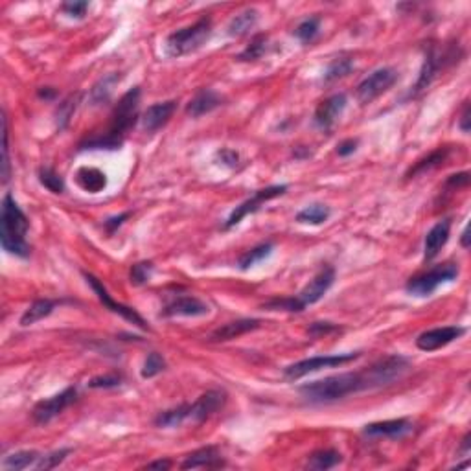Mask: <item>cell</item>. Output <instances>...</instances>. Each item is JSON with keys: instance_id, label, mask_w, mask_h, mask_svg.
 Segmentation results:
<instances>
[{"instance_id": "46", "label": "cell", "mask_w": 471, "mask_h": 471, "mask_svg": "<svg viewBox=\"0 0 471 471\" xmlns=\"http://www.w3.org/2000/svg\"><path fill=\"white\" fill-rule=\"evenodd\" d=\"M470 184V173L468 172H462V173H455V175H451L450 179H447V182H445V186L450 188H464Z\"/></svg>"}, {"instance_id": "42", "label": "cell", "mask_w": 471, "mask_h": 471, "mask_svg": "<svg viewBox=\"0 0 471 471\" xmlns=\"http://www.w3.org/2000/svg\"><path fill=\"white\" fill-rule=\"evenodd\" d=\"M122 375L113 372V374H105V375H98V377H92L89 381V386L91 389H114V386L122 385Z\"/></svg>"}, {"instance_id": "13", "label": "cell", "mask_w": 471, "mask_h": 471, "mask_svg": "<svg viewBox=\"0 0 471 471\" xmlns=\"http://www.w3.org/2000/svg\"><path fill=\"white\" fill-rule=\"evenodd\" d=\"M208 304L192 294H177L162 308L164 317H203L208 315Z\"/></svg>"}, {"instance_id": "47", "label": "cell", "mask_w": 471, "mask_h": 471, "mask_svg": "<svg viewBox=\"0 0 471 471\" xmlns=\"http://www.w3.org/2000/svg\"><path fill=\"white\" fill-rule=\"evenodd\" d=\"M217 157H220L221 162L229 168H236L238 166V162H240V155H238L234 150H221L220 153H217Z\"/></svg>"}, {"instance_id": "24", "label": "cell", "mask_w": 471, "mask_h": 471, "mask_svg": "<svg viewBox=\"0 0 471 471\" xmlns=\"http://www.w3.org/2000/svg\"><path fill=\"white\" fill-rule=\"evenodd\" d=\"M75 181H78V184L89 193L102 192L103 188L107 186V177H105V173L96 170V168L89 166L78 170V173H75Z\"/></svg>"}, {"instance_id": "8", "label": "cell", "mask_w": 471, "mask_h": 471, "mask_svg": "<svg viewBox=\"0 0 471 471\" xmlns=\"http://www.w3.org/2000/svg\"><path fill=\"white\" fill-rule=\"evenodd\" d=\"M285 192H287V184H274V186H267L262 188V190H258L251 199H247V201H243L240 206H236V208L232 210V214L229 215V220L225 221V225L223 226L229 231L232 226L240 225L241 221H243V217L258 212L263 203H267L271 199L280 197V195H284Z\"/></svg>"}, {"instance_id": "12", "label": "cell", "mask_w": 471, "mask_h": 471, "mask_svg": "<svg viewBox=\"0 0 471 471\" xmlns=\"http://www.w3.org/2000/svg\"><path fill=\"white\" fill-rule=\"evenodd\" d=\"M466 333V328L462 326H444V328H434L429 332H423L422 335H418L416 346L423 352H434L451 344L456 339H461Z\"/></svg>"}, {"instance_id": "29", "label": "cell", "mask_w": 471, "mask_h": 471, "mask_svg": "<svg viewBox=\"0 0 471 471\" xmlns=\"http://www.w3.org/2000/svg\"><path fill=\"white\" fill-rule=\"evenodd\" d=\"M343 461V455L339 453L337 450H321L315 451L313 455L308 459V470H315V471H326L332 470Z\"/></svg>"}, {"instance_id": "36", "label": "cell", "mask_w": 471, "mask_h": 471, "mask_svg": "<svg viewBox=\"0 0 471 471\" xmlns=\"http://www.w3.org/2000/svg\"><path fill=\"white\" fill-rule=\"evenodd\" d=\"M39 181L46 190L52 193H63L64 192V182L55 170L52 168H41L39 170Z\"/></svg>"}, {"instance_id": "15", "label": "cell", "mask_w": 471, "mask_h": 471, "mask_svg": "<svg viewBox=\"0 0 471 471\" xmlns=\"http://www.w3.org/2000/svg\"><path fill=\"white\" fill-rule=\"evenodd\" d=\"M226 403V394L223 391H208L201 394L193 403H190V420L201 423L214 416Z\"/></svg>"}, {"instance_id": "30", "label": "cell", "mask_w": 471, "mask_h": 471, "mask_svg": "<svg viewBox=\"0 0 471 471\" xmlns=\"http://www.w3.org/2000/svg\"><path fill=\"white\" fill-rule=\"evenodd\" d=\"M330 215H332L330 206L315 203L300 210L299 214H296V221L302 223V225H322V223H326L330 220Z\"/></svg>"}, {"instance_id": "21", "label": "cell", "mask_w": 471, "mask_h": 471, "mask_svg": "<svg viewBox=\"0 0 471 471\" xmlns=\"http://www.w3.org/2000/svg\"><path fill=\"white\" fill-rule=\"evenodd\" d=\"M262 324V321L258 319H240V321L229 322L225 326L217 328L212 335H210V341L212 343H225V341H231V339H238L240 335H245L249 332H254Z\"/></svg>"}, {"instance_id": "9", "label": "cell", "mask_w": 471, "mask_h": 471, "mask_svg": "<svg viewBox=\"0 0 471 471\" xmlns=\"http://www.w3.org/2000/svg\"><path fill=\"white\" fill-rule=\"evenodd\" d=\"M75 400H78V389L75 386H69V389H64L63 392H59L48 400H41L32 411L33 422L39 423V425L52 422L64 409H69Z\"/></svg>"}, {"instance_id": "11", "label": "cell", "mask_w": 471, "mask_h": 471, "mask_svg": "<svg viewBox=\"0 0 471 471\" xmlns=\"http://www.w3.org/2000/svg\"><path fill=\"white\" fill-rule=\"evenodd\" d=\"M455 59H456L455 48H450L445 50L444 54H438V50L434 48V46H429L425 59H423V66L422 70H420V75H418L416 85H414V91H412L411 94H418V92H422L423 89H427V87L431 85V81L434 80L436 72L442 69V64H444L445 61H451V63H453Z\"/></svg>"}, {"instance_id": "48", "label": "cell", "mask_w": 471, "mask_h": 471, "mask_svg": "<svg viewBox=\"0 0 471 471\" xmlns=\"http://www.w3.org/2000/svg\"><path fill=\"white\" fill-rule=\"evenodd\" d=\"M359 145V140L357 139H348V140H343L341 144L337 145V153L339 157H348L352 155L353 151L357 150Z\"/></svg>"}, {"instance_id": "44", "label": "cell", "mask_w": 471, "mask_h": 471, "mask_svg": "<svg viewBox=\"0 0 471 471\" xmlns=\"http://www.w3.org/2000/svg\"><path fill=\"white\" fill-rule=\"evenodd\" d=\"M89 10V2H64L61 6V11H64L69 17H74V19H83Z\"/></svg>"}, {"instance_id": "43", "label": "cell", "mask_w": 471, "mask_h": 471, "mask_svg": "<svg viewBox=\"0 0 471 471\" xmlns=\"http://www.w3.org/2000/svg\"><path fill=\"white\" fill-rule=\"evenodd\" d=\"M2 136H4V148H2V153H4V159H2V181L8 182V179H10V142H8V139H10V134H8V120H6V114L2 116Z\"/></svg>"}, {"instance_id": "52", "label": "cell", "mask_w": 471, "mask_h": 471, "mask_svg": "<svg viewBox=\"0 0 471 471\" xmlns=\"http://www.w3.org/2000/svg\"><path fill=\"white\" fill-rule=\"evenodd\" d=\"M39 98H43V100H54L55 98V91L52 89V87H43V89H39Z\"/></svg>"}, {"instance_id": "20", "label": "cell", "mask_w": 471, "mask_h": 471, "mask_svg": "<svg viewBox=\"0 0 471 471\" xmlns=\"http://www.w3.org/2000/svg\"><path fill=\"white\" fill-rule=\"evenodd\" d=\"M221 103H223V98L217 92H214L212 89H201L186 105V114L192 118H201L215 111Z\"/></svg>"}, {"instance_id": "22", "label": "cell", "mask_w": 471, "mask_h": 471, "mask_svg": "<svg viewBox=\"0 0 471 471\" xmlns=\"http://www.w3.org/2000/svg\"><path fill=\"white\" fill-rule=\"evenodd\" d=\"M225 466V462L221 459V453L214 445H206L201 450L193 451L186 456V461L182 462V470H197V468H221Z\"/></svg>"}, {"instance_id": "53", "label": "cell", "mask_w": 471, "mask_h": 471, "mask_svg": "<svg viewBox=\"0 0 471 471\" xmlns=\"http://www.w3.org/2000/svg\"><path fill=\"white\" fill-rule=\"evenodd\" d=\"M470 440H471V434L468 433L466 436H464V440H462V445H461V453L462 455H470Z\"/></svg>"}, {"instance_id": "2", "label": "cell", "mask_w": 471, "mask_h": 471, "mask_svg": "<svg viewBox=\"0 0 471 471\" xmlns=\"http://www.w3.org/2000/svg\"><path fill=\"white\" fill-rule=\"evenodd\" d=\"M139 105H140V89L133 87L127 91L120 100H118L116 107L111 114V123L105 134L89 139L81 142L80 150H120L125 140V134L134 127V123L139 120Z\"/></svg>"}, {"instance_id": "51", "label": "cell", "mask_w": 471, "mask_h": 471, "mask_svg": "<svg viewBox=\"0 0 471 471\" xmlns=\"http://www.w3.org/2000/svg\"><path fill=\"white\" fill-rule=\"evenodd\" d=\"M172 468V461H155L150 462L145 470H170Z\"/></svg>"}, {"instance_id": "3", "label": "cell", "mask_w": 471, "mask_h": 471, "mask_svg": "<svg viewBox=\"0 0 471 471\" xmlns=\"http://www.w3.org/2000/svg\"><path fill=\"white\" fill-rule=\"evenodd\" d=\"M30 221L22 212L11 193H6L2 199V215H0V243L2 249L13 256H30V245L26 241Z\"/></svg>"}, {"instance_id": "50", "label": "cell", "mask_w": 471, "mask_h": 471, "mask_svg": "<svg viewBox=\"0 0 471 471\" xmlns=\"http://www.w3.org/2000/svg\"><path fill=\"white\" fill-rule=\"evenodd\" d=\"M461 129L464 133H470V103H464L462 107V114H461V122H459Z\"/></svg>"}, {"instance_id": "6", "label": "cell", "mask_w": 471, "mask_h": 471, "mask_svg": "<svg viewBox=\"0 0 471 471\" xmlns=\"http://www.w3.org/2000/svg\"><path fill=\"white\" fill-rule=\"evenodd\" d=\"M361 353H341V355H317V357L302 359L299 363H293L284 368V375L287 380L294 381L304 377L308 374L319 372L322 368H335V366H343L346 363H352L359 357Z\"/></svg>"}, {"instance_id": "14", "label": "cell", "mask_w": 471, "mask_h": 471, "mask_svg": "<svg viewBox=\"0 0 471 471\" xmlns=\"http://www.w3.org/2000/svg\"><path fill=\"white\" fill-rule=\"evenodd\" d=\"M333 282H335V271H333V267H322L321 271L313 276V280H310V284L305 285L304 290L296 294V299H299V302L302 304V308L317 304V302L330 291Z\"/></svg>"}, {"instance_id": "34", "label": "cell", "mask_w": 471, "mask_h": 471, "mask_svg": "<svg viewBox=\"0 0 471 471\" xmlns=\"http://www.w3.org/2000/svg\"><path fill=\"white\" fill-rule=\"evenodd\" d=\"M319 30H321V19L319 17H310V19H305L296 26L294 37L302 41L304 44H308L319 35Z\"/></svg>"}, {"instance_id": "41", "label": "cell", "mask_w": 471, "mask_h": 471, "mask_svg": "<svg viewBox=\"0 0 471 471\" xmlns=\"http://www.w3.org/2000/svg\"><path fill=\"white\" fill-rule=\"evenodd\" d=\"M269 311H302V304L299 302L296 296H290V299H273L269 300L267 304L263 305Z\"/></svg>"}, {"instance_id": "39", "label": "cell", "mask_w": 471, "mask_h": 471, "mask_svg": "<svg viewBox=\"0 0 471 471\" xmlns=\"http://www.w3.org/2000/svg\"><path fill=\"white\" fill-rule=\"evenodd\" d=\"M78 102H80V94H72V96L66 98L63 103H59V109H57V127L59 129L66 127V123L70 122V118H72L75 107H78Z\"/></svg>"}, {"instance_id": "40", "label": "cell", "mask_w": 471, "mask_h": 471, "mask_svg": "<svg viewBox=\"0 0 471 471\" xmlns=\"http://www.w3.org/2000/svg\"><path fill=\"white\" fill-rule=\"evenodd\" d=\"M151 273H153V263L151 262H139L134 263L131 271H129V278L133 285H144L150 282Z\"/></svg>"}, {"instance_id": "32", "label": "cell", "mask_w": 471, "mask_h": 471, "mask_svg": "<svg viewBox=\"0 0 471 471\" xmlns=\"http://www.w3.org/2000/svg\"><path fill=\"white\" fill-rule=\"evenodd\" d=\"M447 157H450V148H440V150L433 151L431 155L422 159V161H418L416 164L409 170L407 177L411 179V177H416L418 173H423L427 172V170H433V168H438L442 162H445Z\"/></svg>"}, {"instance_id": "23", "label": "cell", "mask_w": 471, "mask_h": 471, "mask_svg": "<svg viewBox=\"0 0 471 471\" xmlns=\"http://www.w3.org/2000/svg\"><path fill=\"white\" fill-rule=\"evenodd\" d=\"M41 459L37 451H15V453H10L6 455L0 462V468L2 471H21L28 470V468H33L37 464V461Z\"/></svg>"}, {"instance_id": "7", "label": "cell", "mask_w": 471, "mask_h": 471, "mask_svg": "<svg viewBox=\"0 0 471 471\" xmlns=\"http://www.w3.org/2000/svg\"><path fill=\"white\" fill-rule=\"evenodd\" d=\"M398 81V70L391 69V66H383V69L374 70L372 74H368L361 83L357 85V98L359 102L366 105L372 103L374 100L385 94L394 83Z\"/></svg>"}, {"instance_id": "18", "label": "cell", "mask_w": 471, "mask_h": 471, "mask_svg": "<svg viewBox=\"0 0 471 471\" xmlns=\"http://www.w3.org/2000/svg\"><path fill=\"white\" fill-rule=\"evenodd\" d=\"M177 109V102L170 100V102H161L151 105V107L145 109V113L142 114V127L148 133H155L161 127H164L170 118L173 116Z\"/></svg>"}, {"instance_id": "45", "label": "cell", "mask_w": 471, "mask_h": 471, "mask_svg": "<svg viewBox=\"0 0 471 471\" xmlns=\"http://www.w3.org/2000/svg\"><path fill=\"white\" fill-rule=\"evenodd\" d=\"M308 332H310L311 335H315V337H321V335H328V333L341 332V328L332 324V322H313Z\"/></svg>"}, {"instance_id": "26", "label": "cell", "mask_w": 471, "mask_h": 471, "mask_svg": "<svg viewBox=\"0 0 471 471\" xmlns=\"http://www.w3.org/2000/svg\"><path fill=\"white\" fill-rule=\"evenodd\" d=\"M120 80H122V75L116 74V72H111V74L103 75L102 80L92 87L91 91L92 105H103V103H107L109 100H111V96H113L114 87H116V83Z\"/></svg>"}, {"instance_id": "33", "label": "cell", "mask_w": 471, "mask_h": 471, "mask_svg": "<svg viewBox=\"0 0 471 471\" xmlns=\"http://www.w3.org/2000/svg\"><path fill=\"white\" fill-rule=\"evenodd\" d=\"M353 70V61L350 57H337L333 59L332 63L328 64L326 72H324V83H332V81H337L344 75H348Z\"/></svg>"}, {"instance_id": "16", "label": "cell", "mask_w": 471, "mask_h": 471, "mask_svg": "<svg viewBox=\"0 0 471 471\" xmlns=\"http://www.w3.org/2000/svg\"><path fill=\"white\" fill-rule=\"evenodd\" d=\"M346 103H348V98H346L344 92H339V94H333V96L326 98L315 111L317 125L321 129H324V131L332 129L333 123L337 122L344 109H346Z\"/></svg>"}, {"instance_id": "17", "label": "cell", "mask_w": 471, "mask_h": 471, "mask_svg": "<svg viewBox=\"0 0 471 471\" xmlns=\"http://www.w3.org/2000/svg\"><path fill=\"white\" fill-rule=\"evenodd\" d=\"M412 431V423L407 418H398V420H385V422L368 423L364 427V434L370 438H402Z\"/></svg>"}, {"instance_id": "10", "label": "cell", "mask_w": 471, "mask_h": 471, "mask_svg": "<svg viewBox=\"0 0 471 471\" xmlns=\"http://www.w3.org/2000/svg\"><path fill=\"white\" fill-rule=\"evenodd\" d=\"M83 276H85L87 284L91 285L92 290H94V293H96V296L100 299V302H102L107 310H111L113 313H116V315H120L122 319H125V321L133 322V324H136L139 328H142V330H148L150 332L151 328L150 324L142 319V317L136 313V311L133 310V308H129V305L125 304H120V302H116V300L111 299V294H109V291L105 290V285L100 282V280L94 276V274H89V273H83Z\"/></svg>"}, {"instance_id": "4", "label": "cell", "mask_w": 471, "mask_h": 471, "mask_svg": "<svg viewBox=\"0 0 471 471\" xmlns=\"http://www.w3.org/2000/svg\"><path fill=\"white\" fill-rule=\"evenodd\" d=\"M210 33H212V21L208 17H203L192 26L181 28L168 35L166 54L170 57H182V55L192 54L208 41Z\"/></svg>"}, {"instance_id": "27", "label": "cell", "mask_w": 471, "mask_h": 471, "mask_svg": "<svg viewBox=\"0 0 471 471\" xmlns=\"http://www.w3.org/2000/svg\"><path fill=\"white\" fill-rule=\"evenodd\" d=\"M186 420H190V403H182L179 407L168 409V411L161 412L155 418V425L157 427L172 429L182 425Z\"/></svg>"}, {"instance_id": "31", "label": "cell", "mask_w": 471, "mask_h": 471, "mask_svg": "<svg viewBox=\"0 0 471 471\" xmlns=\"http://www.w3.org/2000/svg\"><path fill=\"white\" fill-rule=\"evenodd\" d=\"M273 247H274L273 243L267 241V243H262V245H258L254 247V249H251V251H247L245 254H241L240 260H238V265H240L241 271H247V269L254 267L256 263H260L262 260L271 256Z\"/></svg>"}, {"instance_id": "35", "label": "cell", "mask_w": 471, "mask_h": 471, "mask_svg": "<svg viewBox=\"0 0 471 471\" xmlns=\"http://www.w3.org/2000/svg\"><path fill=\"white\" fill-rule=\"evenodd\" d=\"M265 50H267V35L258 33L256 37H252L251 44L238 55V59L240 61H256L265 54Z\"/></svg>"}, {"instance_id": "5", "label": "cell", "mask_w": 471, "mask_h": 471, "mask_svg": "<svg viewBox=\"0 0 471 471\" xmlns=\"http://www.w3.org/2000/svg\"><path fill=\"white\" fill-rule=\"evenodd\" d=\"M456 276H459V265L456 263H442V265H436L427 273L412 276L405 285V290L412 296L425 299V296H431L442 284L453 282Z\"/></svg>"}, {"instance_id": "54", "label": "cell", "mask_w": 471, "mask_h": 471, "mask_svg": "<svg viewBox=\"0 0 471 471\" xmlns=\"http://www.w3.org/2000/svg\"><path fill=\"white\" fill-rule=\"evenodd\" d=\"M461 243H462V247L464 249H468L470 247V229H464V232H462V238H461Z\"/></svg>"}, {"instance_id": "25", "label": "cell", "mask_w": 471, "mask_h": 471, "mask_svg": "<svg viewBox=\"0 0 471 471\" xmlns=\"http://www.w3.org/2000/svg\"><path fill=\"white\" fill-rule=\"evenodd\" d=\"M59 304H61L59 300H50V299L35 300V302L30 304V308L22 313L21 326H32V324H35V322L43 321L44 317H48Z\"/></svg>"}, {"instance_id": "19", "label": "cell", "mask_w": 471, "mask_h": 471, "mask_svg": "<svg viewBox=\"0 0 471 471\" xmlns=\"http://www.w3.org/2000/svg\"><path fill=\"white\" fill-rule=\"evenodd\" d=\"M451 232V220H442L427 232L425 241H423V258L425 262H431L438 256V252L442 251V247L447 243Z\"/></svg>"}, {"instance_id": "1", "label": "cell", "mask_w": 471, "mask_h": 471, "mask_svg": "<svg viewBox=\"0 0 471 471\" xmlns=\"http://www.w3.org/2000/svg\"><path fill=\"white\" fill-rule=\"evenodd\" d=\"M409 368H411V363L407 357L389 355L361 372H344V374L330 375L324 380L308 383V385L300 386L299 392L305 402L313 403V405L333 403L352 396V394H357V392L374 391V389L392 385L394 381L407 374Z\"/></svg>"}, {"instance_id": "37", "label": "cell", "mask_w": 471, "mask_h": 471, "mask_svg": "<svg viewBox=\"0 0 471 471\" xmlns=\"http://www.w3.org/2000/svg\"><path fill=\"white\" fill-rule=\"evenodd\" d=\"M164 368H166V361H164V357H162L161 353L151 352L150 355L145 357L144 366H142V377H144V380H151V377H155V375L161 374Z\"/></svg>"}, {"instance_id": "38", "label": "cell", "mask_w": 471, "mask_h": 471, "mask_svg": "<svg viewBox=\"0 0 471 471\" xmlns=\"http://www.w3.org/2000/svg\"><path fill=\"white\" fill-rule=\"evenodd\" d=\"M72 453V450H59L54 453H48V455H41V459L37 461V464L33 466V470L37 471H48L57 468L61 462H64V459Z\"/></svg>"}, {"instance_id": "49", "label": "cell", "mask_w": 471, "mask_h": 471, "mask_svg": "<svg viewBox=\"0 0 471 471\" xmlns=\"http://www.w3.org/2000/svg\"><path fill=\"white\" fill-rule=\"evenodd\" d=\"M129 217V212H125V214H122V215H118V217H111V220H107L103 225H105V229H107V232L109 234H113L114 231H116L118 226L122 225L123 221L127 220Z\"/></svg>"}, {"instance_id": "28", "label": "cell", "mask_w": 471, "mask_h": 471, "mask_svg": "<svg viewBox=\"0 0 471 471\" xmlns=\"http://www.w3.org/2000/svg\"><path fill=\"white\" fill-rule=\"evenodd\" d=\"M258 24V11L256 10H245L238 13V15L229 22V35L231 37H241Z\"/></svg>"}]
</instances>
